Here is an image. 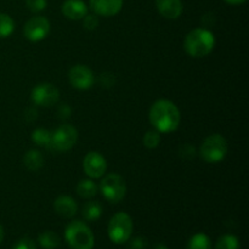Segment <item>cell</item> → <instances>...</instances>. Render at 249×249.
<instances>
[{"instance_id": "6da1fadb", "label": "cell", "mask_w": 249, "mask_h": 249, "mask_svg": "<svg viewBox=\"0 0 249 249\" xmlns=\"http://www.w3.org/2000/svg\"><path fill=\"white\" fill-rule=\"evenodd\" d=\"M148 118L155 130L160 134H168L179 128L181 113L174 102L167 99H160L151 106Z\"/></svg>"}, {"instance_id": "7a4b0ae2", "label": "cell", "mask_w": 249, "mask_h": 249, "mask_svg": "<svg viewBox=\"0 0 249 249\" xmlns=\"http://www.w3.org/2000/svg\"><path fill=\"white\" fill-rule=\"evenodd\" d=\"M215 46V36L207 28L192 29L185 36L184 48L187 55L194 58L208 56Z\"/></svg>"}, {"instance_id": "3957f363", "label": "cell", "mask_w": 249, "mask_h": 249, "mask_svg": "<svg viewBox=\"0 0 249 249\" xmlns=\"http://www.w3.org/2000/svg\"><path fill=\"white\" fill-rule=\"evenodd\" d=\"M65 238L68 246L73 249H92L95 246L92 231L87 224L79 220L68 224L65 230Z\"/></svg>"}, {"instance_id": "277c9868", "label": "cell", "mask_w": 249, "mask_h": 249, "mask_svg": "<svg viewBox=\"0 0 249 249\" xmlns=\"http://www.w3.org/2000/svg\"><path fill=\"white\" fill-rule=\"evenodd\" d=\"M228 153V141L220 134H213L204 139L199 148V155L209 164L220 163Z\"/></svg>"}, {"instance_id": "5b68a950", "label": "cell", "mask_w": 249, "mask_h": 249, "mask_svg": "<svg viewBox=\"0 0 249 249\" xmlns=\"http://www.w3.org/2000/svg\"><path fill=\"white\" fill-rule=\"evenodd\" d=\"M133 219L124 212L112 216L108 224V237L116 245H123L130 240L133 235Z\"/></svg>"}, {"instance_id": "8992f818", "label": "cell", "mask_w": 249, "mask_h": 249, "mask_svg": "<svg viewBox=\"0 0 249 249\" xmlns=\"http://www.w3.org/2000/svg\"><path fill=\"white\" fill-rule=\"evenodd\" d=\"M100 192L109 203H119L126 195V185L123 178L116 173L105 175L100 182Z\"/></svg>"}, {"instance_id": "52a82bcc", "label": "cell", "mask_w": 249, "mask_h": 249, "mask_svg": "<svg viewBox=\"0 0 249 249\" xmlns=\"http://www.w3.org/2000/svg\"><path fill=\"white\" fill-rule=\"evenodd\" d=\"M78 131L71 124H61L56 130L51 131V142L49 150L53 152H66L75 145Z\"/></svg>"}, {"instance_id": "ba28073f", "label": "cell", "mask_w": 249, "mask_h": 249, "mask_svg": "<svg viewBox=\"0 0 249 249\" xmlns=\"http://www.w3.org/2000/svg\"><path fill=\"white\" fill-rule=\"evenodd\" d=\"M31 99L36 106L51 107L58 102L60 91L51 83H40L32 89Z\"/></svg>"}, {"instance_id": "9c48e42d", "label": "cell", "mask_w": 249, "mask_h": 249, "mask_svg": "<svg viewBox=\"0 0 249 249\" xmlns=\"http://www.w3.org/2000/svg\"><path fill=\"white\" fill-rule=\"evenodd\" d=\"M50 32V22L44 16H34L26 22L23 36L31 41H41Z\"/></svg>"}, {"instance_id": "30bf717a", "label": "cell", "mask_w": 249, "mask_h": 249, "mask_svg": "<svg viewBox=\"0 0 249 249\" xmlns=\"http://www.w3.org/2000/svg\"><path fill=\"white\" fill-rule=\"evenodd\" d=\"M71 85L78 90H88L94 84V73L88 66L75 65L68 72Z\"/></svg>"}, {"instance_id": "8fae6325", "label": "cell", "mask_w": 249, "mask_h": 249, "mask_svg": "<svg viewBox=\"0 0 249 249\" xmlns=\"http://www.w3.org/2000/svg\"><path fill=\"white\" fill-rule=\"evenodd\" d=\"M84 173L91 179H99L104 177L107 169V162L101 153L96 151H90L83 160Z\"/></svg>"}, {"instance_id": "7c38bea8", "label": "cell", "mask_w": 249, "mask_h": 249, "mask_svg": "<svg viewBox=\"0 0 249 249\" xmlns=\"http://www.w3.org/2000/svg\"><path fill=\"white\" fill-rule=\"evenodd\" d=\"M90 7L99 16L112 17L123 7V0H90Z\"/></svg>"}, {"instance_id": "4fadbf2b", "label": "cell", "mask_w": 249, "mask_h": 249, "mask_svg": "<svg viewBox=\"0 0 249 249\" xmlns=\"http://www.w3.org/2000/svg\"><path fill=\"white\" fill-rule=\"evenodd\" d=\"M63 16L72 21H79L88 14V6L83 0H66L61 7Z\"/></svg>"}, {"instance_id": "5bb4252c", "label": "cell", "mask_w": 249, "mask_h": 249, "mask_svg": "<svg viewBox=\"0 0 249 249\" xmlns=\"http://www.w3.org/2000/svg\"><path fill=\"white\" fill-rule=\"evenodd\" d=\"M156 6L158 12L168 19L179 18L184 10L181 0H156Z\"/></svg>"}, {"instance_id": "9a60e30c", "label": "cell", "mask_w": 249, "mask_h": 249, "mask_svg": "<svg viewBox=\"0 0 249 249\" xmlns=\"http://www.w3.org/2000/svg\"><path fill=\"white\" fill-rule=\"evenodd\" d=\"M53 209L60 216L65 219H71L77 214L78 204L72 197L60 196L53 202Z\"/></svg>"}, {"instance_id": "2e32d148", "label": "cell", "mask_w": 249, "mask_h": 249, "mask_svg": "<svg viewBox=\"0 0 249 249\" xmlns=\"http://www.w3.org/2000/svg\"><path fill=\"white\" fill-rule=\"evenodd\" d=\"M23 164L31 172H38L44 167V156L38 150H29L23 156Z\"/></svg>"}, {"instance_id": "e0dca14e", "label": "cell", "mask_w": 249, "mask_h": 249, "mask_svg": "<svg viewBox=\"0 0 249 249\" xmlns=\"http://www.w3.org/2000/svg\"><path fill=\"white\" fill-rule=\"evenodd\" d=\"M101 214H102V206L97 201L87 202L82 209V215L87 221L99 220Z\"/></svg>"}, {"instance_id": "ac0fdd59", "label": "cell", "mask_w": 249, "mask_h": 249, "mask_svg": "<svg viewBox=\"0 0 249 249\" xmlns=\"http://www.w3.org/2000/svg\"><path fill=\"white\" fill-rule=\"evenodd\" d=\"M97 191H99V187L90 179L80 180L77 186V194L85 199H90L96 196Z\"/></svg>"}, {"instance_id": "d6986e66", "label": "cell", "mask_w": 249, "mask_h": 249, "mask_svg": "<svg viewBox=\"0 0 249 249\" xmlns=\"http://www.w3.org/2000/svg\"><path fill=\"white\" fill-rule=\"evenodd\" d=\"M39 245L44 249H55L61 245V240L57 233L53 231H44L38 237Z\"/></svg>"}, {"instance_id": "ffe728a7", "label": "cell", "mask_w": 249, "mask_h": 249, "mask_svg": "<svg viewBox=\"0 0 249 249\" xmlns=\"http://www.w3.org/2000/svg\"><path fill=\"white\" fill-rule=\"evenodd\" d=\"M32 141L40 147H49L51 142V131L48 129L38 128L32 133Z\"/></svg>"}, {"instance_id": "44dd1931", "label": "cell", "mask_w": 249, "mask_h": 249, "mask_svg": "<svg viewBox=\"0 0 249 249\" xmlns=\"http://www.w3.org/2000/svg\"><path fill=\"white\" fill-rule=\"evenodd\" d=\"M187 249H212V242L206 233L199 232L190 238Z\"/></svg>"}, {"instance_id": "7402d4cb", "label": "cell", "mask_w": 249, "mask_h": 249, "mask_svg": "<svg viewBox=\"0 0 249 249\" xmlns=\"http://www.w3.org/2000/svg\"><path fill=\"white\" fill-rule=\"evenodd\" d=\"M15 29L14 19L7 14L0 12V39L7 38L12 34Z\"/></svg>"}, {"instance_id": "603a6c76", "label": "cell", "mask_w": 249, "mask_h": 249, "mask_svg": "<svg viewBox=\"0 0 249 249\" xmlns=\"http://www.w3.org/2000/svg\"><path fill=\"white\" fill-rule=\"evenodd\" d=\"M215 249H240V241L233 235H224L216 242Z\"/></svg>"}, {"instance_id": "cb8c5ba5", "label": "cell", "mask_w": 249, "mask_h": 249, "mask_svg": "<svg viewBox=\"0 0 249 249\" xmlns=\"http://www.w3.org/2000/svg\"><path fill=\"white\" fill-rule=\"evenodd\" d=\"M160 142V133H158L157 130H148L147 133L143 136V145L145 147L150 148H156Z\"/></svg>"}, {"instance_id": "d4e9b609", "label": "cell", "mask_w": 249, "mask_h": 249, "mask_svg": "<svg viewBox=\"0 0 249 249\" xmlns=\"http://www.w3.org/2000/svg\"><path fill=\"white\" fill-rule=\"evenodd\" d=\"M179 156L185 160H192L196 157V150L190 143H184L179 147Z\"/></svg>"}, {"instance_id": "484cf974", "label": "cell", "mask_w": 249, "mask_h": 249, "mask_svg": "<svg viewBox=\"0 0 249 249\" xmlns=\"http://www.w3.org/2000/svg\"><path fill=\"white\" fill-rule=\"evenodd\" d=\"M83 26L88 31H94L99 27V17L96 14H87L83 18Z\"/></svg>"}, {"instance_id": "4316f807", "label": "cell", "mask_w": 249, "mask_h": 249, "mask_svg": "<svg viewBox=\"0 0 249 249\" xmlns=\"http://www.w3.org/2000/svg\"><path fill=\"white\" fill-rule=\"evenodd\" d=\"M26 5L32 12H40L45 10L48 1L46 0H26Z\"/></svg>"}, {"instance_id": "83f0119b", "label": "cell", "mask_w": 249, "mask_h": 249, "mask_svg": "<svg viewBox=\"0 0 249 249\" xmlns=\"http://www.w3.org/2000/svg\"><path fill=\"white\" fill-rule=\"evenodd\" d=\"M12 249H36V247L33 240L29 237H23L15 243Z\"/></svg>"}, {"instance_id": "f1b7e54d", "label": "cell", "mask_w": 249, "mask_h": 249, "mask_svg": "<svg viewBox=\"0 0 249 249\" xmlns=\"http://www.w3.org/2000/svg\"><path fill=\"white\" fill-rule=\"evenodd\" d=\"M148 246L147 240L142 236H139V237H134L133 240L129 243V249H146Z\"/></svg>"}, {"instance_id": "f546056e", "label": "cell", "mask_w": 249, "mask_h": 249, "mask_svg": "<svg viewBox=\"0 0 249 249\" xmlns=\"http://www.w3.org/2000/svg\"><path fill=\"white\" fill-rule=\"evenodd\" d=\"M71 114H72V108L70 107V105H67V104L60 105V107L57 108L58 118L62 119V121H66V119L70 118Z\"/></svg>"}, {"instance_id": "4dcf8cb0", "label": "cell", "mask_w": 249, "mask_h": 249, "mask_svg": "<svg viewBox=\"0 0 249 249\" xmlns=\"http://www.w3.org/2000/svg\"><path fill=\"white\" fill-rule=\"evenodd\" d=\"M114 84V77L112 74H108V73H105V74H101V85L102 87H112Z\"/></svg>"}, {"instance_id": "1f68e13d", "label": "cell", "mask_w": 249, "mask_h": 249, "mask_svg": "<svg viewBox=\"0 0 249 249\" xmlns=\"http://www.w3.org/2000/svg\"><path fill=\"white\" fill-rule=\"evenodd\" d=\"M36 117H38V112H36V109L33 108V107H29V108H27L26 112H24V118H26L27 122L36 121Z\"/></svg>"}, {"instance_id": "d6a6232c", "label": "cell", "mask_w": 249, "mask_h": 249, "mask_svg": "<svg viewBox=\"0 0 249 249\" xmlns=\"http://www.w3.org/2000/svg\"><path fill=\"white\" fill-rule=\"evenodd\" d=\"M225 1L231 5H241V4H245L247 0H225Z\"/></svg>"}, {"instance_id": "836d02e7", "label": "cell", "mask_w": 249, "mask_h": 249, "mask_svg": "<svg viewBox=\"0 0 249 249\" xmlns=\"http://www.w3.org/2000/svg\"><path fill=\"white\" fill-rule=\"evenodd\" d=\"M153 249H168V247L164 245V243H157V245L153 247Z\"/></svg>"}, {"instance_id": "e575fe53", "label": "cell", "mask_w": 249, "mask_h": 249, "mask_svg": "<svg viewBox=\"0 0 249 249\" xmlns=\"http://www.w3.org/2000/svg\"><path fill=\"white\" fill-rule=\"evenodd\" d=\"M4 229H2V226L0 225V243L2 242V240H4Z\"/></svg>"}]
</instances>
